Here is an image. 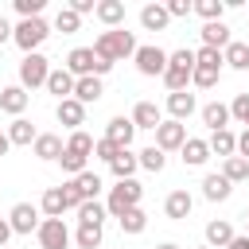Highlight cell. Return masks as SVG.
<instances>
[{
	"label": "cell",
	"instance_id": "6da1fadb",
	"mask_svg": "<svg viewBox=\"0 0 249 249\" xmlns=\"http://www.w3.org/2000/svg\"><path fill=\"white\" fill-rule=\"evenodd\" d=\"M93 54L105 58V62H121V58H132L136 54V35L124 31V27H113V31H101L93 39Z\"/></svg>",
	"mask_w": 249,
	"mask_h": 249
},
{
	"label": "cell",
	"instance_id": "7a4b0ae2",
	"mask_svg": "<svg viewBox=\"0 0 249 249\" xmlns=\"http://www.w3.org/2000/svg\"><path fill=\"white\" fill-rule=\"evenodd\" d=\"M47 35H51V23H47L43 16H35V19H19V23L12 27V43H16L23 54H35V51L47 43Z\"/></svg>",
	"mask_w": 249,
	"mask_h": 249
},
{
	"label": "cell",
	"instance_id": "3957f363",
	"mask_svg": "<svg viewBox=\"0 0 249 249\" xmlns=\"http://www.w3.org/2000/svg\"><path fill=\"white\" fill-rule=\"evenodd\" d=\"M140 198H144V187L136 183V179H121L113 191H109V198H105V214H113V218H121L124 210H132V206H140Z\"/></svg>",
	"mask_w": 249,
	"mask_h": 249
},
{
	"label": "cell",
	"instance_id": "277c9868",
	"mask_svg": "<svg viewBox=\"0 0 249 249\" xmlns=\"http://www.w3.org/2000/svg\"><path fill=\"white\" fill-rule=\"evenodd\" d=\"M136 70L144 74V78H163V70H167V51L163 47H156V43H148V47H136Z\"/></svg>",
	"mask_w": 249,
	"mask_h": 249
},
{
	"label": "cell",
	"instance_id": "5b68a950",
	"mask_svg": "<svg viewBox=\"0 0 249 249\" xmlns=\"http://www.w3.org/2000/svg\"><path fill=\"white\" fill-rule=\"evenodd\" d=\"M47 74H51V62L35 51V54H23V62H19V86L23 89H39V86H47Z\"/></svg>",
	"mask_w": 249,
	"mask_h": 249
},
{
	"label": "cell",
	"instance_id": "8992f818",
	"mask_svg": "<svg viewBox=\"0 0 249 249\" xmlns=\"http://www.w3.org/2000/svg\"><path fill=\"white\" fill-rule=\"evenodd\" d=\"M35 237H39V249H66L70 245V230H66L62 218H43Z\"/></svg>",
	"mask_w": 249,
	"mask_h": 249
},
{
	"label": "cell",
	"instance_id": "52a82bcc",
	"mask_svg": "<svg viewBox=\"0 0 249 249\" xmlns=\"http://www.w3.org/2000/svg\"><path fill=\"white\" fill-rule=\"evenodd\" d=\"M187 144V124H179V121H160V128H156V148L167 156V152H179Z\"/></svg>",
	"mask_w": 249,
	"mask_h": 249
},
{
	"label": "cell",
	"instance_id": "ba28073f",
	"mask_svg": "<svg viewBox=\"0 0 249 249\" xmlns=\"http://www.w3.org/2000/svg\"><path fill=\"white\" fill-rule=\"evenodd\" d=\"M8 226H12V233H35L39 230V206L35 202H16L8 210Z\"/></svg>",
	"mask_w": 249,
	"mask_h": 249
},
{
	"label": "cell",
	"instance_id": "9c48e42d",
	"mask_svg": "<svg viewBox=\"0 0 249 249\" xmlns=\"http://www.w3.org/2000/svg\"><path fill=\"white\" fill-rule=\"evenodd\" d=\"M54 117H58V124H62V128L78 132V128L86 124V105H82V101H74V97H66V101H58V105H54Z\"/></svg>",
	"mask_w": 249,
	"mask_h": 249
},
{
	"label": "cell",
	"instance_id": "30bf717a",
	"mask_svg": "<svg viewBox=\"0 0 249 249\" xmlns=\"http://www.w3.org/2000/svg\"><path fill=\"white\" fill-rule=\"evenodd\" d=\"M191 206H195V198H191V191H171L167 198H163V214L171 218V222H183V218H191Z\"/></svg>",
	"mask_w": 249,
	"mask_h": 249
},
{
	"label": "cell",
	"instance_id": "8fae6325",
	"mask_svg": "<svg viewBox=\"0 0 249 249\" xmlns=\"http://www.w3.org/2000/svg\"><path fill=\"white\" fill-rule=\"evenodd\" d=\"M128 121H132L136 128H152V132H156V128H160V121H163V113H160V105H156V101H136Z\"/></svg>",
	"mask_w": 249,
	"mask_h": 249
},
{
	"label": "cell",
	"instance_id": "7c38bea8",
	"mask_svg": "<svg viewBox=\"0 0 249 249\" xmlns=\"http://www.w3.org/2000/svg\"><path fill=\"white\" fill-rule=\"evenodd\" d=\"M70 187H74V195L82 198V202H93L97 195H101V175L97 171H82V175H74V179H66Z\"/></svg>",
	"mask_w": 249,
	"mask_h": 249
},
{
	"label": "cell",
	"instance_id": "4fadbf2b",
	"mask_svg": "<svg viewBox=\"0 0 249 249\" xmlns=\"http://www.w3.org/2000/svg\"><path fill=\"white\" fill-rule=\"evenodd\" d=\"M132 136H136V124H132L128 117H113V121L105 124V140H113L117 148H128Z\"/></svg>",
	"mask_w": 249,
	"mask_h": 249
},
{
	"label": "cell",
	"instance_id": "5bb4252c",
	"mask_svg": "<svg viewBox=\"0 0 249 249\" xmlns=\"http://www.w3.org/2000/svg\"><path fill=\"white\" fill-rule=\"evenodd\" d=\"M31 152H35L39 160H47V163H51V160H58V156L66 152V144H62V136H54V132H39V136H35V144H31Z\"/></svg>",
	"mask_w": 249,
	"mask_h": 249
},
{
	"label": "cell",
	"instance_id": "9a60e30c",
	"mask_svg": "<svg viewBox=\"0 0 249 249\" xmlns=\"http://www.w3.org/2000/svg\"><path fill=\"white\" fill-rule=\"evenodd\" d=\"M230 191H233V183H230L222 171H210V175L202 179V198H210V202H226Z\"/></svg>",
	"mask_w": 249,
	"mask_h": 249
},
{
	"label": "cell",
	"instance_id": "2e32d148",
	"mask_svg": "<svg viewBox=\"0 0 249 249\" xmlns=\"http://www.w3.org/2000/svg\"><path fill=\"white\" fill-rule=\"evenodd\" d=\"M27 101H31V93H27L23 86H4V89H0V109L12 113V117H19V113L27 109Z\"/></svg>",
	"mask_w": 249,
	"mask_h": 249
},
{
	"label": "cell",
	"instance_id": "e0dca14e",
	"mask_svg": "<svg viewBox=\"0 0 249 249\" xmlns=\"http://www.w3.org/2000/svg\"><path fill=\"white\" fill-rule=\"evenodd\" d=\"M93 16L113 31V27H121V23H124V0H97Z\"/></svg>",
	"mask_w": 249,
	"mask_h": 249
},
{
	"label": "cell",
	"instance_id": "ac0fdd59",
	"mask_svg": "<svg viewBox=\"0 0 249 249\" xmlns=\"http://www.w3.org/2000/svg\"><path fill=\"white\" fill-rule=\"evenodd\" d=\"M202 47H210V51H226L230 47V27L222 23V19H214V23H202Z\"/></svg>",
	"mask_w": 249,
	"mask_h": 249
},
{
	"label": "cell",
	"instance_id": "d6986e66",
	"mask_svg": "<svg viewBox=\"0 0 249 249\" xmlns=\"http://www.w3.org/2000/svg\"><path fill=\"white\" fill-rule=\"evenodd\" d=\"M47 93H54L58 101L74 97V74H70V70H62V66H58V70H51V74H47Z\"/></svg>",
	"mask_w": 249,
	"mask_h": 249
},
{
	"label": "cell",
	"instance_id": "ffe728a7",
	"mask_svg": "<svg viewBox=\"0 0 249 249\" xmlns=\"http://www.w3.org/2000/svg\"><path fill=\"white\" fill-rule=\"evenodd\" d=\"M167 23H171V16H167L163 4H144V8H140V27H144V31H163Z\"/></svg>",
	"mask_w": 249,
	"mask_h": 249
},
{
	"label": "cell",
	"instance_id": "44dd1931",
	"mask_svg": "<svg viewBox=\"0 0 249 249\" xmlns=\"http://www.w3.org/2000/svg\"><path fill=\"white\" fill-rule=\"evenodd\" d=\"M195 109H198V105H195V93H187V89H183V93H167V113H171V121L183 124Z\"/></svg>",
	"mask_w": 249,
	"mask_h": 249
},
{
	"label": "cell",
	"instance_id": "7402d4cb",
	"mask_svg": "<svg viewBox=\"0 0 249 249\" xmlns=\"http://www.w3.org/2000/svg\"><path fill=\"white\" fill-rule=\"evenodd\" d=\"M202 124H206L210 132H222V128H230V105H222V101H210V105H202Z\"/></svg>",
	"mask_w": 249,
	"mask_h": 249
},
{
	"label": "cell",
	"instance_id": "603a6c76",
	"mask_svg": "<svg viewBox=\"0 0 249 249\" xmlns=\"http://www.w3.org/2000/svg\"><path fill=\"white\" fill-rule=\"evenodd\" d=\"M35 124L31 121H23V117H16L12 124H8V144H16V148H31L35 144Z\"/></svg>",
	"mask_w": 249,
	"mask_h": 249
},
{
	"label": "cell",
	"instance_id": "cb8c5ba5",
	"mask_svg": "<svg viewBox=\"0 0 249 249\" xmlns=\"http://www.w3.org/2000/svg\"><path fill=\"white\" fill-rule=\"evenodd\" d=\"M206 148H210V156H222V160H230V156H237V136H233L230 128H222V132H210Z\"/></svg>",
	"mask_w": 249,
	"mask_h": 249
},
{
	"label": "cell",
	"instance_id": "d4e9b609",
	"mask_svg": "<svg viewBox=\"0 0 249 249\" xmlns=\"http://www.w3.org/2000/svg\"><path fill=\"white\" fill-rule=\"evenodd\" d=\"M39 210L47 214V218H62L70 206H66V195H62V187H47L43 191V198H39Z\"/></svg>",
	"mask_w": 249,
	"mask_h": 249
},
{
	"label": "cell",
	"instance_id": "484cf974",
	"mask_svg": "<svg viewBox=\"0 0 249 249\" xmlns=\"http://www.w3.org/2000/svg\"><path fill=\"white\" fill-rule=\"evenodd\" d=\"M230 241H233V226H230L226 218L206 222V245H210V249H226Z\"/></svg>",
	"mask_w": 249,
	"mask_h": 249
},
{
	"label": "cell",
	"instance_id": "4316f807",
	"mask_svg": "<svg viewBox=\"0 0 249 249\" xmlns=\"http://www.w3.org/2000/svg\"><path fill=\"white\" fill-rule=\"evenodd\" d=\"M101 93H105L101 78H74V101L89 105V101H101Z\"/></svg>",
	"mask_w": 249,
	"mask_h": 249
},
{
	"label": "cell",
	"instance_id": "83f0119b",
	"mask_svg": "<svg viewBox=\"0 0 249 249\" xmlns=\"http://www.w3.org/2000/svg\"><path fill=\"white\" fill-rule=\"evenodd\" d=\"M179 152H183V163H187V167H202V163L210 160V148H206V140H198V136H187V144H183Z\"/></svg>",
	"mask_w": 249,
	"mask_h": 249
},
{
	"label": "cell",
	"instance_id": "f1b7e54d",
	"mask_svg": "<svg viewBox=\"0 0 249 249\" xmlns=\"http://www.w3.org/2000/svg\"><path fill=\"white\" fill-rule=\"evenodd\" d=\"M222 62H226L230 70H249V43L230 39V47L222 51Z\"/></svg>",
	"mask_w": 249,
	"mask_h": 249
},
{
	"label": "cell",
	"instance_id": "f546056e",
	"mask_svg": "<svg viewBox=\"0 0 249 249\" xmlns=\"http://www.w3.org/2000/svg\"><path fill=\"white\" fill-rule=\"evenodd\" d=\"M136 167H140V163H136V156H132L128 148H124V152H121V156L109 163V171L117 175V183H121V179H136Z\"/></svg>",
	"mask_w": 249,
	"mask_h": 249
},
{
	"label": "cell",
	"instance_id": "4dcf8cb0",
	"mask_svg": "<svg viewBox=\"0 0 249 249\" xmlns=\"http://www.w3.org/2000/svg\"><path fill=\"white\" fill-rule=\"evenodd\" d=\"M105 222V202H82L78 206V226H101Z\"/></svg>",
	"mask_w": 249,
	"mask_h": 249
},
{
	"label": "cell",
	"instance_id": "1f68e13d",
	"mask_svg": "<svg viewBox=\"0 0 249 249\" xmlns=\"http://www.w3.org/2000/svg\"><path fill=\"white\" fill-rule=\"evenodd\" d=\"M117 222H121V233H144V226H148V214H144L140 206H132V210H124Z\"/></svg>",
	"mask_w": 249,
	"mask_h": 249
},
{
	"label": "cell",
	"instance_id": "d6a6232c",
	"mask_svg": "<svg viewBox=\"0 0 249 249\" xmlns=\"http://www.w3.org/2000/svg\"><path fill=\"white\" fill-rule=\"evenodd\" d=\"M191 12H195V16H202L206 23H214V19H222L226 0H195V4H191Z\"/></svg>",
	"mask_w": 249,
	"mask_h": 249
},
{
	"label": "cell",
	"instance_id": "836d02e7",
	"mask_svg": "<svg viewBox=\"0 0 249 249\" xmlns=\"http://www.w3.org/2000/svg\"><path fill=\"white\" fill-rule=\"evenodd\" d=\"M222 175H226L230 183H245V179H249V160H241V156H230V160L222 163Z\"/></svg>",
	"mask_w": 249,
	"mask_h": 249
},
{
	"label": "cell",
	"instance_id": "e575fe53",
	"mask_svg": "<svg viewBox=\"0 0 249 249\" xmlns=\"http://www.w3.org/2000/svg\"><path fill=\"white\" fill-rule=\"evenodd\" d=\"M66 152H74V156H86V160H89V156H93V136H89V132H82V128H78V132H70Z\"/></svg>",
	"mask_w": 249,
	"mask_h": 249
},
{
	"label": "cell",
	"instance_id": "d590c367",
	"mask_svg": "<svg viewBox=\"0 0 249 249\" xmlns=\"http://www.w3.org/2000/svg\"><path fill=\"white\" fill-rule=\"evenodd\" d=\"M136 163L144 167V171H163V163H167V156L152 144V148H144V152H136Z\"/></svg>",
	"mask_w": 249,
	"mask_h": 249
},
{
	"label": "cell",
	"instance_id": "8d00e7d4",
	"mask_svg": "<svg viewBox=\"0 0 249 249\" xmlns=\"http://www.w3.org/2000/svg\"><path fill=\"white\" fill-rule=\"evenodd\" d=\"M78 241V249H101V226H78V233H70Z\"/></svg>",
	"mask_w": 249,
	"mask_h": 249
},
{
	"label": "cell",
	"instance_id": "74e56055",
	"mask_svg": "<svg viewBox=\"0 0 249 249\" xmlns=\"http://www.w3.org/2000/svg\"><path fill=\"white\" fill-rule=\"evenodd\" d=\"M195 66H202V70H218V74H222V66H226V62H222V51L198 47V51H195Z\"/></svg>",
	"mask_w": 249,
	"mask_h": 249
},
{
	"label": "cell",
	"instance_id": "f35d334b",
	"mask_svg": "<svg viewBox=\"0 0 249 249\" xmlns=\"http://www.w3.org/2000/svg\"><path fill=\"white\" fill-rule=\"evenodd\" d=\"M82 27V16H74L70 8H58V16H54V31H62V35H74Z\"/></svg>",
	"mask_w": 249,
	"mask_h": 249
},
{
	"label": "cell",
	"instance_id": "ab89813d",
	"mask_svg": "<svg viewBox=\"0 0 249 249\" xmlns=\"http://www.w3.org/2000/svg\"><path fill=\"white\" fill-rule=\"evenodd\" d=\"M167 66H179V70H195V51H191V47L167 51Z\"/></svg>",
	"mask_w": 249,
	"mask_h": 249
},
{
	"label": "cell",
	"instance_id": "60d3db41",
	"mask_svg": "<svg viewBox=\"0 0 249 249\" xmlns=\"http://www.w3.org/2000/svg\"><path fill=\"white\" fill-rule=\"evenodd\" d=\"M218 78H222L218 70H202V66H195V70H191V86H198V89H214V86H218Z\"/></svg>",
	"mask_w": 249,
	"mask_h": 249
},
{
	"label": "cell",
	"instance_id": "b9f144b4",
	"mask_svg": "<svg viewBox=\"0 0 249 249\" xmlns=\"http://www.w3.org/2000/svg\"><path fill=\"white\" fill-rule=\"evenodd\" d=\"M121 152H124V148H117V144H113V140H105V136H101V140H93V156H97V160H105V163H113Z\"/></svg>",
	"mask_w": 249,
	"mask_h": 249
},
{
	"label": "cell",
	"instance_id": "7bdbcfd3",
	"mask_svg": "<svg viewBox=\"0 0 249 249\" xmlns=\"http://www.w3.org/2000/svg\"><path fill=\"white\" fill-rule=\"evenodd\" d=\"M58 163H62V171H66L70 179L86 171V156H74V152H62V156H58Z\"/></svg>",
	"mask_w": 249,
	"mask_h": 249
},
{
	"label": "cell",
	"instance_id": "ee69618b",
	"mask_svg": "<svg viewBox=\"0 0 249 249\" xmlns=\"http://www.w3.org/2000/svg\"><path fill=\"white\" fill-rule=\"evenodd\" d=\"M12 4H16L19 19H35V16H43V4L47 0H12Z\"/></svg>",
	"mask_w": 249,
	"mask_h": 249
},
{
	"label": "cell",
	"instance_id": "f6af8a7d",
	"mask_svg": "<svg viewBox=\"0 0 249 249\" xmlns=\"http://www.w3.org/2000/svg\"><path fill=\"white\" fill-rule=\"evenodd\" d=\"M163 8H167V16H171V19H183V16H191V0H167Z\"/></svg>",
	"mask_w": 249,
	"mask_h": 249
},
{
	"label": "cell",
	"instance_id": "bcb514c9",
	"mask_svg": "<svg viewBox=\"0 0 249 249\" xmlns=\"http://www.w3.org/2000/svg\"><path fill=\"white\" fill-rule=\"evenodd\" d=\"M66 8H70V12H74V16H89V12H93V8H97V4H93V0H70V4H66Z\"/></svg>",
	"mask_w": 249,
	"mask_h": 249
},
{
	"label": "cell",
	"instance_id": "7dc6e473",
	"mask_svg": "<svg viewBox=\"0 0 249 249\" xmlns=\"http://www.w3.org/2000/svg\"><path fill=\"white\" fill-rule=\"evenodd\" d=\"M237 156H241V160H249V128L237 136Z\"/></svg>",
	"mask_w": 249,
	"mask_h": 249
},
{
	"label": "cell",
	"instance_id": "c3c4849f",
	"mask_svg": "<svg viewBox=\"0 0 249 249\" xmlns=\"http://www.w3.org/2000/svg\"><path fill=\"white\" fill-rule=\"evenodd\" d=\"M8 237H12V226H8V218H0V249L8 245Z\"/></svg>",
	"mask_w": 249,
	"mask_h": 249
},
{
	"label": "cell",
	"instance_id": "681fc988",
	"mask_svg": "<svg viewBox=\"0 0 249 249\" xmlns=\"http://www.w3.org/2000/svg\"><path fill=\"white\" fill-rule=\"evenodd\" d=\"M226 249H249V237H245V233H233V241H230Z\"/></svg>",
	"mask_w": 249,
	"mask_h": 249
},
{
	"label": "cell",
	"instance_id": "f907efd6",
	"mask_svg": "<svg viewBox=\"0 0 249 249\" xmlns=\"http://www.w3.org/2000/svg\"><path fill=\"white\" fill-rule=\"evenodd\" d=\"M8 39H12V23L0 16V43H8Z\"/></svg>",
	"mask_w": 249,
	"mask_h": 249
},
{
	"label": "cell",
	"instance_id": "816d5d0a",
	"mask_svg": "<svg viewBox=\"0 0 249 249\" xmlns=\"http://www.w3.org/2000/svg\"><path fill=\"white\" fill-rule=\"evenodd\" d=\"M8 148H12L8 144V132H0V156H8Z\"/></svg>",
	"mask_w": 249,
	"mask_h": 249
},
{
	"label": "cell",
	"instance_id": "f5cc1de1",
	"mask_svg": "<svg viewBox=\"0 0 249 249\" xmlns=\"http://www.w3.org/2000/svg\"><path fill=\"white\" fill-rule=\"evenodd\" d=\"M156 249H179V245H175V241H163V245H156Z\"/></svg>",
	"mask_w": 249,
	"mask_h": 249
},
{
	"label": "cell",
	"instance_id": "db71d44e",
	"mask_svg": "<svg viewBox=\"0 0 249 249\" xmlns=\"http://www.w3.org/2000/svg\"><path fill=\"white\" fill-rule=\"evenodd\" d=\"M245 237H249V218H245Z\"/></svg>",
	"mask_w": 249,
	"mask_h": 249
},
{
	"label": "cell",
	"instance_id": "11a10c76",
	"mask_svg": "<svg viewBox=\"0 0 249 249\" xmlns=\"http://www.w3.org/2000/svg\"><path fill=\"white\" fill-rule=\"evenodd\" d=\"M245 128H249V113H245Z\"/></svg>",
	"mask_w": 249,
	"mask_h": 249
},
{
	"label": "cell",
	"instance_id": "9f6ffc18",
	"mask_svg": "<svg viewBox=\"0 0 249 249\" xmlns=\"http://www.w3.org/2000/svg\"><path fill=\"white\" fill-rule=\"evenodd\" d=\"M198 249H210V245H198Z\"/></svg>",
	"mask_w": 249,
	"mask_h": 249
}]
</instances>
